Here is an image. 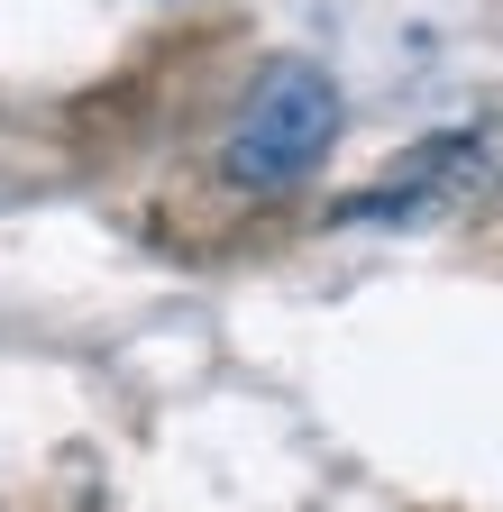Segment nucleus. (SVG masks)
<instances>
[{"label":"nucleus","instance_id":"1","mask_svg":"<svg viewBox=\"0 0 503 512\" xmlns=\"http://www.w3.org/2000/svg\"><path fill=\"white\" fill-rule=\"evenodd\" d=\"M339 138V83L302 55H275L257 83H247L238 119H229V147H220V174L238 192H284L302 183L311 165L330 156Z\"/></svg>","mask_w":503,"mask_h":512}]
</instances>
